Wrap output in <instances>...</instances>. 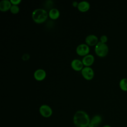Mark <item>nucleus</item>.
I'll list each match as a JSON object with an SVG mask.
<instances>
[{"instance_id": "obj_1", "label": "nucleus", "mask_w": 127, "mask_h": 127, "mask_svg": "<svg viewBox=\"0 0 127 127\" xmlns=\"http://www.w3.org/2000/svg\"><path fill=\"white\" fill-rule=\"evenodd\" d=\"M73 122L76 127H88L90 122V118L86 112L79 110L73 116Z\"/></svg>"}, {"instance_id": "obj_2", "label": "nucleus", "mask_w": 127, "mask_h": 127, "mask_svg": "<svg viewBox=\"0 0 127 127\" xmlns=\"http://www.w3.org/2000/svg\"><path fill=\"white\" fill-rule=\"evenodd\" d=\"M49 16L47 11L43 8L35 9L32 13L33 21L37 23H42L45 22Z\"/></svg>"}, {"instance_id": "obj_3", "label": "nucleus", "mask_w": 127, "mask_h": 127, "mask_svg": "<svg viewBox=\"0 0 127 127\" xmlns=\"http://www.w3.org/2000/svg\"><path fill=\"white\" fill-rule=\"evenodd\" d=\"M109 52V48L106 43H103L100 41L95 45V54L99 57H106Z\"/></svg>"}, {"instance_id": "obj_4", "label": "nucleus", "mask_w": 127, "mask_h": 127, "mask_svg": "<svg viewBox=\"0 0 127 127\" xmlns=\"http://www.w3.org/2000/svg\"><path fill=\"white\" fill-rule=\"evenodd\" d=\"M81 74L86 80H90L94 77V72L90 66H85L81 70Z\"/></svg>"}, {"instance_id": "obj_5", "label": "nucleus", "mask_w": 127, "mask_h": 127, "mask_svg": "<svg viewBox=\"0 0 127 127\" xmlns=\"http://www.w3.org/2000/svg\"><path fill=\"white\" fill-rule=\"evenodd\" d=\"M90 48L86 44H80L76 48V53L80 56L84 57L88 54Z\"/></svg>"}, {"instance_id": "obj_6", "label": "nucleus", "mask_w": 127, "mask_h": 127, "mask_svg": "<svg viewBox=\"0 0 127 127\" xmlns=\"http://www.w3.org/2000/svg\"><path fill=\"white\" fill-rule=\"evenodd\" d=\"M39 112L41 115L44 118H49L53 114L52 108L47 105H42L39 108Z\"/></svg>"}, {"instance_id": "obj_7", "label": "nucleus", "mask_w": 127, "mask_h": 127, "mask_svg": "<svg viewBox=\"0 0 127 127\" xmlns=\"http://www.w3.org/2000/svg\"><path fill=\"white\" fill-rule=\"evenodd\" d=\"M46 76V72L45 70L42 68L37 69L34 73V78L37 81L43 80Z\"/></svg>"}, {"instance_id": "obj_8", "label": "nucleus", "mask_w": 127, "mask_h": 127, "mask_svg": "<svg viewBox=\"0 0 127 127\" xmlns=\"http://www.w3.org/2000/svg\"><path fill=\"white\" fill-rule=\"evenodd\" d=\"M98 38L95 35L90 34L85 38V43L88 46H94L98 43Z\"/></svg>"}, {"instance_id": "obj_9", "label": "nucleus", "mask_w": 127, "mask_h": 127, "mask_svg": "<svg viewBox=\"0 0 127 127\" xmlns=\"http://www.w3.org/2000/svg\"><path fill=\"white\" fill-rule=\"evenodd\" d=\"M83 65L82 61L78 59H73L71 62V66L75 71L81 70L84 67Z\"/></svg>"}, {"instance_id": "obj_10", "label": "nucleus", "mask_w": 127, "mask_h": 127, "mask_svg": "<svg viewBox=\"0 0 127 127\" xmlns=\"http://www.w3.org/2000/svg\"><path fill=\"white\" fill-rule=\"evenodd\" d=\"M94 62V57L91 54H88L82 59V62L84 65L85 66H90Z\"/></svg>"}, {"instance_id": "obj_11", "label": "nucleus", "mask_w": 127, "mask_h": 127, "mask_svg": "<svg viewBox=\"0 0 127 127\" xmlns=\"http://www.w3.org/2000/svg\"><path fill=\"white\" fill-rule=\"evenodd\" d=\"M102 120V119L101 116L99 115H95L90 120V122L88 127H97L100 124Z\"/></svg>"}, {"instance_id": "obj_12", "label": "nucleus", "mask_w": 127, "mask_h": 127, "mask_svg": "<svg viewBox=\"0 0 127 127\" xmlns=\"http://www.w3.org/2000/svg\"><path fill=\"white\" fill-rule=\"evenodd\" d=\"M90 5L89 2L86 0H83L78 3L77 8L80 11L84 12L89 10V9L90 8Z\"/></svg>"}, {"instance_id": "obj_13", "label": "nucleus", "mask_w": 127, "mask_h": 127, "mask_svg": "<svg viewBox=\"0 0 127 127\" xmlns=\"http://www.w3.org/2000/svg\"><path fill=\"white\" fill-rule=\"evenodd\" d=\"M12 4L10 0H2L0 2V10L1 11L5 12L10 9Z\"/></svg>"}, {"instance_id": "obj_14", "label": "nucleus", "mask_w": 127, "mask_h": 127, "mask_svg": "<svg viewBox=\"0 0 127 127\" xmlns=\"http://www.w3.org/2000/svg\"><path fill=\"white\" fill-rule=\"evenodd\" d=\"M48 15L52 19L55 20L59 18L60 15V13L59 10L57 8H53L50 10L48 13Z\"/></svg>"}, {"instance_id": "obj_15", "label": "nucleus", "mask_w": 127, "mask_h": 127, "mask_svg": "<svg viewBox=\"0 0 127 127\" xmlns=\"http://www.w3.org/2000/svg\"><path fill=\"white\" fill-rule=\"evenodd\" d=\"M119 87L124 91H127V78H123L119 82Z\"/></svg>"}, {"instance_id": "obj_16", "label": "nucleus", "mask_w": 127, "mask_h": 127, "mask_svg": "<svg viewBox=\"0 0 127 127\" xmlns=\"http://www.w3.org/2000/svg\"><path fill=\"white\" fill-rule=\"evenodd\" d=\"M10 12L13 14H17L19 11V7L17 5L12 4L10 8Z\"/></svg>"}, {"instance_id": "obj_17", "label": "nucleus", "mask_w": 127, "mask_h": 127, "mask_svg": "<svg viewBox=\"0 0 127 127\" xmlns=\"http://www.w3.org/2000/svg\"><path fill=\"white\" fill-rule=\"evenodd\" d=\"M108 41V37L105 35H103L100 37V42L103 43H106Z\"/></svg>"}, {"instance_id": "obj_18", "label": "nucleus", "mask_w": 127, "mask_h": 127, "mask_svg": "<svg viewBox=\"0 0 127 127\" xmlns=\"http://www.w3.org/2000/svg\"><path fill=\"white\" fill-rule=\"evenodd\" d=\"M30 59V55L29 54L25 53L23 54L22 56V59L23 61H27Z\"/></svg>"}, {"instance_id": "obj_19", "label": "nucleus", "mask_w": 127, "mask_h": 127, "mask_svg": "<svg viewBox=\"0 0 127 127\" xmlns=\"http://www.w3.org/2000/svg\"><path fill=\"white\" fill-rule=\"evenodd\" d=\"M10 1L11 4L13 5H18L21 1V0H10Z\"/></svg>"}, {"instance_id": "obj_20", "label": "nucleus", "mask_w": 127, "mask_h": 127, "mask_svg": "<svg viewBox=\"0 0 127 127\" xmlns=\"http://www.w3.org/2000/svg\"><path fill=\"white\" fill-rule=\"evenodd\" d=\"M73 6L74 7H77L78 6V2L77 1H74L72 2V3Z\"/></svg>"}, {"instance_id": "obj_21", "label": "nucleus", "mask_w": 127, "mask_h": 127, "mask_svg": "<svg viewBox=\"0 0 127 127\" xmlns=\"http://www.w3.org/2000/svg\"><path fill=\"white\" fill-rule=\"evenodd\" d=\"M102 127H112L111 126H110V125H104Z\"/></svg>"}]
</instances>
